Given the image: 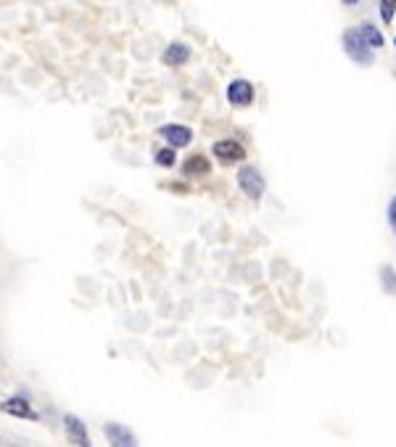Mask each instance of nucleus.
<instances>
[{"instance_id": "3", "label": "nucleus", "mask_w": 396, "mask_h": 447, "mask_svg": "<svg viewBox=\"0 0 396 447\" xmlns=\"http://www.w3.org/2000/svg\"><path fill=\"white\" fill-rule=\"evenodd\" d=\"M159 135L167 141V146L172 148H185V146L193 143V130L188 125H180V122H169V125H161L159 127Z\"/></svg>"}, {"instance_id": "16", "label": "nucleus", "mask_w": 396, "mask_h": 447, "mask_svg": "<svg viewBox=\"0 0 396 447\" xmlns=\"http://www.w3.org/2000/svg\"><path fill=\"white\" fill-rule=\"evenodd\" d=\"M344 3H346V6H354V3H360V0H344Z\"/></svg>"}, {"instance_id": "5", "label": "nucleus", "mask_w": 396, "mask_h": 447, "mask_svg": "<svg viewBox=\"0 0 396 447\" xmlns=\"http://www.w3.org/2000/svg\"><path fill=\"white\" fill-rule=\"evenodd\" d=\"M228 101L233 104V106H251L254 104V96H256V90H254V85L249 83V80H233V83L228 85Z\"/></svg>"}, {"instance_id": "15", "label": "nucleus", "mask_w": 396, "mask_h": 447, "mask_svg": "<svg viewBox=\"0 0 396 447\" xmlns=\"http://www.w3.org/2000/svg\"><path fill=\"white\" fill-rule=\"evenodd\" d=\"M388 222L396 230V199H391V204H388Z\"/></svg>"}, {"instance_id": "2", "label": "nucleus", "mask_w": 396, "mask_h": 447, "mask_svg": "<svg viewBox=\"0 0 396 447\" xmlns=\"http://www.w3.org/2000/svg\"><path fill=\"white\" fill-rule=\"evenodd\" d=\"M344 50H346L357 64H372V48L365 43L360 29H346V32H344Z\"/></svg>"}, {"instance_id": "6", "label": "nucleus", "mask_w": 396, "mask_h": 447, "mask_svg": "<svg viewBox=\"0 0 396 447\" xmlns=\"http://www.w3.org/2000/svg\"><path fill=\"white\" fill-rule=\"evenodd\" d=\"M0 411L8 413V416H16V418H29V421H37L40 416L32 411V405H29V399L27 397H8L6 402H0Z\"/></svg>"}, {"instance_id": "14", "label": "nucleus", "mask_w": 396, "mask_h": 447, "mask_svg": "<svg viewBox=\"0 0 396 447\" xmlns=\"http://www.w3.org/2000/svg\"><path fill=\"white\" fill-rule=\"evenodd\" d=\"M394 11H396V0H381V19H383L386 24L394 19Z\"/></svg>"}, {"instance_id": "8", "label": "nucleus", "mask_w": 396, "mask_h": 447, "mask_svg": "<svg viewBox=\"0 0 396 447\" xmlns=\"http://www.w3.org/2000/svg\"><path fill=\"white\" fill-rule=\"evenodd\" d=\"M191 61V48L185 45V43H169L167 48H164V53H161V64L164 66H185Z\"/></svg>"}, {"instance_id": "13", "label": "nucleus", "mask_w": 396, "mask_h": 447, "mask_svg": "<svg viewBox=\"0 0 396 447\" xmlns=\"http://www.w3.org/2000/svg\"><path fill=\"white\" fill-rule=\"evenodd\" d=\"M381 281H383V289L388 294H396V270L391 265L381 267Z\"/></svg>"}, {"instance_id": "17", "label": "nucleus", "mask_w": 396, "mask_h": 447, "mask_svg": "<svg viewBox=\"0 0 396 447\" xmlns=\"http://www.w3.org/2000/svg\"><path fill=\"white\" fill-rule=\"evenodd\" d=\"M394 43H396V40H394Z\"/></svg>"}, {"instance_id": "12", "label": "nucleus", "mask_w": 396, "mask_h": 447, "mask_svg": "<svg viewBox=\"0 0 396 447\" xmlns=\"http://www.w3.org/2000/svg\"><path fill=\"white\" fill-rule=\"evenodd\" d=\"M360 35L365 37V43H367L370 48H381V45H383V35H381L372 24H362Z\"/></svg>"}, {"instance_id": "1", "label": "nucleus", "mask_w": 396, "mask_h": 447, "mask_svg": "<svg viewBox=\"0 0 396 447\" xmlns=\"http://www.w3.org/2000/svg\"><path fill=\"white\" fill-rule=\"evenodd\" d=\"M238 185H240V191L249 196V199H254V201H259L264 196V191H267V183H264V178L259 175L256 167H240Z\"/></svg>"}, {"instance_id": "4", "label": "nucleus", "mask_w": 396, "mask_h": 447, "mask_svg": "<svg viewBox=\"0 0 396 447\" xmlns=\"http://www.w3.org/2000/svg\"><path fill=\"white\" fill-rule=\"evenodd\" d=\"M212 154H214L219 162H225V164H235V162H243L246 159V148L240 141L235 138H222V141H217L212 146Z\"/></svg>"}, {"instance_id": "9", "label": "nucleus", "mask_w": 396, "mask_h": 447, "mask_svg": "<svg viewBox=\"0 0 396 447\" xmlns=\"http://www.w3.org/2000/svg\"><path fill=\"white\" fill-rule=\"evenodd\" d=\"M64 429H66V437H69V442L80 447H87L90 445V434H87V426H85L77 416H64Z\"/></svg>"}, {"instance_id": "11", "label": "nucleus", "mask_w": 396, "mask_h": 447, "mask_svg": "<svg viewBox=\"0 0 396 447\" xmlns=\"http://www.w3.org/2000/svg\"><path fill=\"white\" fill-rule=\"evenodd\" d=\"M154 162H156L159 167H175L177 164V148H172V146H164V148H156L154 151Z\"/></svg>"}, {"instance_id": "7", "label": "nucleus", "mask_w": 396, "mask_h": 447, "mask_svg": "<svg viewBox=\"0 0 396 447\" xmlns=\"http://www.w3.org/2000/svg\"><path fill=\"white\" fill-rule=\"evenodd\" d=\"M212 172V164H209V159L204 154H193L182 162V175L188 178V180H201Z\"/></svg>"}, {"instance_id": "10", "label": "nucleus", "mask_w": 396, "mask_h": 447, "mask_svg": "<svg viewBox=\"0 0 396 447\" xmlns=\"http://www.w3.org/2000/svg\"><path fill=\"white\" fill-rule=\"evenodd\" d=\"M103 434H106V439L111 445H117V447H130L138 442L135 434H132L127 426H122V423H106V426H103Z\"/></svg>"}]
</instances>
